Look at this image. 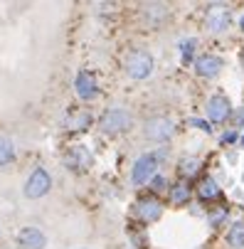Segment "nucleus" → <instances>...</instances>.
<instances>
[{"mask_svg": "<svg viewBox=\"0 0 244 249\" xmlns=\"http://www.w3.org/2000/svg\"><path fill=\"white\" fill-rule=\"evenodd\" d=\"M153 54L143 47H131L126 54H123V72L126 77H131L133 82H141V79H148L153 74Z\"/></svg>", "mask_w": 244, "mask_h": 249, "instance_id": "nucleus-1", "label": "nucleus"}, {"mask_svg": "<svg viewBox=\"0 0 244 249\" xmlns=\"http://www.w3.org/2000/svg\"><path fill=\"white\" fill-rule=\"evenodd\" d=\"M165 160V148L163 151H148L143 156H138L133 168H131V185L133 188H143L153 175H158L160 163Z\"/></svg>", "mask_w": 244, "mask_h": 249, "instance_id": "nucleus-2", "label": "nucleus"}, {"mask_svg": "<svg viewBox=\"0 0 244 249\" xmlns=\"http://www.w3.org/2000/svg\"><path fill=\"white\" fill-rule=\"evenodd\" d=\"M133 128V114L123 106H109L99 116V131L106 136H123Z\"/></svg>", "mask_w": 244, "mask_h": 249, "instance_id": "nucleus-3", "label": "nucleus"}, {"mask_svg": "<svg viewBox=\"0 0 244 249\" xmlns=\"http://www.w3.org/2000/svg\"><path fill=\"white\" fill-rule=\"evenodd\" d=\"M62 163H64V168H67L69 173L84 175L87 170H91V165H94V156H91V151H89L87 146H82V143H72V146L64 151Z\"/></svg>", "mask_w": 244, "mask_h": 249, "instance_id": "nucleus-4", "label": "nucleus"}, {"mask_svg": "<svg viewBox=\"0 0 244 249\" xmlns=\"http://www.w3.org/2000/svg\"><path fill=\"white\" fill-rule=\"evenodd\" d=\"M50 190H52V175L47 173V168L35 165L32 173L27 175L25 185H22L25 197H30V200H40V197H45Z\"/></svg>", "mask_w": 244, "mask_h": 249, "instance_id": "nucleus-5", "label": "nucleus"}, {"mask_svg": "<svg viewBox=\"0 0 244 249\" xmlns=\"http://www.w3.org/2000/svg\"><path fill=\"white\" fill-rule=\"evenodd\" d=\"M143 136L151 143H168L175 136V121L168 116H151L143 121Z\"/></svg>", "mask_w": 244, "mask_h": 249, "instance_id": "nucleus-6", "label": "nucleus"}, {"mask_svg": "<svg viewBox=\"0 0 244 249\" xmlns=\"http://www.w3.org/2000/svg\"><path fill=\"white\" fill-rule=\"evenodd\" d=\"M163 202L156 197V195H146V197H138L133 202V217L141 222V225H153L163 217Z\"/></svg>", "mask_w": 244, "mask_h": 249, "instance_id": "nucleus-7", "label": "nucleus"}, {"mask_svg": "<svg viewBox=\"0 0 244 249\" xmlns=\"http://www.w3.org/2000/svg\"><path fill=\"white\" fill-rule=\"evenodd\" d=\"M205 114L212 124H225L232 116V101L225 94H212L205 104Z\"/></svg>", "mask_w": 244, "mask_h": 249, "instance_id": "nucleus-8", "label": "nucleus"}, {"mask_svg": "<svg viewBox=\"0 0 244 249\" xmlns=\"http://www.w3.org/2000/svg\"><path fill=\"white\" fill-rule=\"evenodd\" d=\"M229 25H232L229 8L227 5H210V10H207V15H205V27L210 32H215V35H220V32L229 30Z\"/></svg>", "mask_w": 244, "mask_h": 249, "instance_id": "nucleus-9", "label": "nucleus"}, {"mask_svg": "<svg viewBox=\"0 0 244 249\" xmlns=\"http://www.w3.org/2000/svg\"><path fill=\"white\" fill-rule=\"evenodd\" d=\"M222 67H225V59L217 57V54H200V57H195V62H192L195 74L202 77V79H215V77L222 72Z\"/></svg>", "mask_w": 244, "mask_h": 249, "instance_id": "nucleus-10", "label": "nucleus"}, {"mask_svg": "<svg viewBox=\"0 0 244 249\" xmlns=\"http://www.w3.org/2000/svg\"><path fill=\"white\" fill-rule=\"evenodd\" d=\"M17 249H45L47 247V234L40 227H22L15 234Z\"/></svg>", "mask_w": 244, "mask_h": 249, "instance_id": "nucleus-11", "label": "nucleus"}, {"mask_svg": "<svg viewBox=\"0 0 244 249\" xmlns=\"http://www.w3.org/2000/svg\"><path fill=\"white\" fill-rule=\"evenodd\" d=\"M74 91H77V96H79V99H84V101L96 99V94H99L96 77H94L91 72H87V69L77 72V77H74Z\"/></svg>", "mask_w": 244, "mask_h": 249, "instance_id": "nucleus-12", "label": "nucleus"}, {"mask_svg": "<svg viewBox=\"0 0 244 249\" xmlns=\"http://www.w3.org/2000/svg\"><path fill=\"white\" fill-rule=\"evenodd\" d=\"M168 5H163V3H148V5H143L141 8V18H143V22H146V27L148 30H158L165 20H168Z\"/></svg>", "mask_w": 244, "mask_h": 249, "instance_id": "nucleus-13", "label": "nucleus"}, {"mask_svg": "<svg viewBox=\"0 0 244 249\" xmlns=\"http://www.w3.org/2000/svg\"><path fill=\"white\" fill-rule=\"evenodd\" d=\"M62 126L67 131H87L89 126H94V116L87 109H77V111H69L62 121Z\"/></svg>", "mask_w": 244, "mask_h": 249, "instance_id": "nucleus-14", "label": "nucleus"}, {"mask_svg": "<svg viewBox=\"0 0 244 249\" xmlns=\"http://www.w3.org/2000/svg\"><path fill=\"white\" fill-rule=\"evenodd\" d=\"M197 197H200L202 202H212V200L222 197V188L217 185L215 178H205V180L197 185Z\"/></svg>", "mask_w": 244, "mask_h": 249, "instance_id": "nucleus-15", "label": "nucleus"}, {"mask_svg": "<svg viewBox=\"0 0 244 249\" xmlns=\"http://www.w3.org/2000/svg\"><path fill=\"white\" fill-rule=\"evenodd\" d=\"M168 197H170V202L173 205H188L190 202V197H192V190H190V185L185 183V180H178L175 185H170V190H168Z\"/></svg>", "mask_w": 244, "mask_h": 249, "instance_id": "nucleus-16", "label": "nucleus"}, {"mask_svg": "<svg viewBox=\"0 0 244 249\" xmlns=\"http://www.w3.org/2000/svg\"><path fill=\"white\" fill-rule=\"evenodd\" d=\"M200 168H202V160L197 156H183L178 160V173H180L183 180H185V178H195L200 173Z\"/></svg>", "mask_w": 244, "mask_h": 249, "instance_id": "nucleus-17", "label": "nucleus"}, {"mask_svg": "<svg viewBox=\"0 0 244 249\" xmlns=\"http://www.w3.org/2000/svg\"><path fill=\"white\" fill-rule=\"evenodd\" d=\"M15 146H13V141L5 138V136H0V168H10L15 163Z\"/></svg>", "mask_w": 244, "mask_h": 249, "instance_id": "nucleus-18", "label": "nucleus"}, {"mask_svg": "<svg viewBox=\"0 0 244 249\" xmlns=\"http://www.w3.org/2000/svg\"><path fill=\"white\" fill-rule=\"evenodd\" d=\"M227 242H229V247H234V249H242V247H244V222H234V225L229 227Z\"/></svg>", "mask_w": 244, "mask_h": 249, "instance_id": "nucleus-19", "label": "nucleus"}, {"mask_svg": "<svg viewBox=\"0 0 244 249\" xmlns=\"http://www.w3.org/2000/svg\"><path fill=\"white\" fill-rule=\"evenodd\" d=\"M195 47H197V40H195V37H190V40H183V42H180L183 62H190V59H192V52H195Z\"/></svg>", "mask_w": 244, "mask_h": 249, "instance_id": "nucleus-20", "label": "nucleus"}, {"mask_svg": "<svg viewBox=\"0 0 244 249\" xmlns=\"http://www.w3.org/2000/svg\"><path fill=\"white\" fill-rule=\"evenodd\" d=\"M165 185H168V183H165V178H163L160 173H158V175H153L151 180H148V188H151V193H153V195L163 193V190H165Z\"/></svg>", "mask_w": 244, "mask_h": 249, "instance_id": "nucleus-21", "label": "nucleus"}, {"mask_svg": "<svg viewBox=\"0 0 244 249\" xmlns=\"http://www.w3.org/2000/svg\"><path fill=\"white\" fill-rule=\"evenodd\" d=\"M225 217H227V210H220V212H212V215H210V225H212V227H217V225H220V222H222Z\"/></svg>", "mask_w": 244, "mask_h": 249, "instance_id": "nucleus-22", "label": "nucleus"}, {"mask_svg": "<svg viewBox=\"0 0 244 249\" xmlns=\"http://www.w3.org/2000/svg\"><path fill=\"white\" fill-rule=\"evenodd\" d=\"M190 124H192L195 128H200V131H207V133H210V126H207V121H202V119H190Z\"/></svg>", "mask_w": 244, "mask_h": 249, "instance_id": "nucleus-23", "label": "nucleus"}, {"mask_svg": "<svg viewBox=\"0 0 244 249\" xmlns=\"http://www.w3.org/2000/svg\"><path fill=\"white\" fill-rule=\"evenodd\" d=\"M234 141H237V131H229V133L222 136V143H225V146H227V143H234Z\"/></svg>", "mask_w": 244, "mask_h": 249, "instance_id": "nucleus-24", "label": "nucleus"}, {"mask_svg": "<svg viewBox=\"0 0 244 249\" xmlns=\"http://www.w3.org/2000/svg\"><path fill=\"white\" fill-rule=\"evenodd\" d=\"M239 27H242V30H244V18H242V20H239Z\"/></svg>", "mask_w": 244, "mask_h": 249, "instance_id": "nucleus-25", "label": "nucleus"}, {"mask_svg": "<svg viewBox=\"0 0 244 249\" xmlns=\"http://www.w3.org/2000/svg\"><path fill=\"white\" fill-rule=\"evenodd\" d=\"M242 146H244V136H242Z\"/></svg>", "mask_w": 244, "mask_h": 249, "instance_id": "nucleus-26", "label": "nucleus"}]
</instances>
